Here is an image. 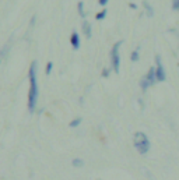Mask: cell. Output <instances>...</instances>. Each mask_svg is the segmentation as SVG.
I'll return each instance as SVG.
<instances>
[{
	"label": "cell",
	"instance_id": "obj_1",
	"mask_svg": "<svg viewBox=\"0 0 179 180\" xmlns=\"http://www.w3.org/2000/svg\"><path fill=\"white\" fill-rule=\"evenodd\" d=\"M38 99V84H37V62L31 63L29 67V94H28V109L29 112L35 110Z\"/></svg>",
	"mask_w": 179,
	"mask_h": 180
},
{
	"label": "cell",
	"instance_id": "obj_2",
	"mask_svg": "<svg viewBox=\"0 0 179 180\" xmlns=\"http://www.w3.org/2000/svg\"><path fill=\"white\" fill-rule=\"evenodd\" d=\"M134 148L138 151V154L146 155L148 149H150V141L147 138V136L141 131H137L134 134Z\"/></svg>",
	"mask_w": 179,
	"mask_h": 180
},
{
	"label": "cell",
	"instance_id": "obj_3",
	"mask_svg": "<svg viewBox=\"0 0 179 180\" xmlns=\"http://www.w3.org/2000/svg\"><path fill=\"white\" fill-rule=\"evenodd\" d=\"M122 45V40H118L116 44L112 46L111 50V66L115 73H119V66H120V59H119V48Z\"/></svg>",
	"mask_w": 179,
	"mask_h": 180
},
{
	"label": "cell",
	"instance_id": "obj_4",
	"mask_svg": "<svg viewBox=\"0 0 179 180\" xmlns=\"http://www.w3.org/2000/svg\"><path fill=\"white\" fill-rule=\"evenodd\" d=\"M155 64H157V67H155L157 81H158V82H162V81L167 80V73L164 70V66H162V63H161V57L159 56H155Z\"/></svg>",
	"mask_w": 179,
	"mask_h": 180
},
{
	"label": "cell",
	"instance_id": "obj_5",
	"mask_svg": "<svg viewBox=\"0 0 179 180\" xmlns=\"http://www.w3.org/2000/svg\"><path fill=\"white\" fill-rule=\"evenodd\" d=\"M70 42H71V46H73V49H76V50H77V49L80 48V36H78V34L76 31L71 34Z\"/></svg>",
	"mask_w": 179,
	"mask_h": 180
},
{
	"label": "cell",
	"instance_id": "obj_6",
	"mask_svg": "<svg viewBox=\"0 0 179 180\" xmlns=\"http://www.w3.org/2000/svg\"><path fill=\"white\" fill-rule=\"evenodd\" d=\"M146 78L148 80V82H150L151 85L157 82V77H155V68H154V67H151V68H150V71L147 73Z\"/></svg>",
	"mask_w": 179,
	"mask_h": 180
},
{
	"label": "cell",
	"instance_id": "obj_7",
	"mask_svg": "<svg viewBox=\"0 0 179 180\" xmlns=\"http://www.w3.org/2000/svg\"><path fill=\"white\" fill-rule=\"evenodd\" d=\"M83 32H84V35L87 38H91V25H90L88 21H83Z\"/></svg>",
	"mask_w": 179,
	"mask_h": 180
},
{
	"label": "cell",
	"instance_id": "obj_8",
	"mask_svg": "<svg viewBox=\"0 0 179 180\" xmlns=\"http://www.w3.org/2000/svg\"><path fill=\"white\" fill-rule=\"evenodd\" d=\"M143 7L147 10V14H148V17L154 16V10H153V7H151V4L148 3V2H146V0H144V2H143Z\"/></svg>",
	"mask_w": 179,
	"mask_h": 180
},
{
	"label": "cell",
	"instance_id": "obj_9",
	"mask_svg": "<svg viewBox=\"0 0 179 180\" xmlns=\"http://www.w3.org/2000/svg\"><path fill=\"white\" fill-rule=\"evenodd\" d=\"M150 85H151V84L148 82V80L146 78V76H144V77L141 78V81H140V87H141V89H143V91H146V89L148 88Z\"/></svg>",
	"mask_w": 179,
	"mask_h": 180
},
{
	"label": "cell",
	"instance_id": "obj_10",
	"mask_svg": "<svg viewBox=\"0 0 179 180\" xmlns=\"http://www.w3.org/2000/svg\"><path fill=\"white\" fill-rule=\"evenodd\" d=\"M77 10H78V14H80V16H81V17H86V13H84V3H83V2H78Z\"/></svg>",
	"mask_w": 179,
	"mask_h": 180
},
{
	"label": "cell",
	"instance_id": "obj_11",
	"mask_svg": "<svg viewBox=\"0 0 179 180\" xmlns=\"http://www.w3.org/2000/svg\"><path fill=\"white\" fill-rule=\"evenodd\" d=\"M138 50H140V49H136V50H133V52H132V55H130V59H132V62H137L138 60Z\"/></svg>",
	"mask_w": 179,
	"mask_h": 180
},
{
	"label": "cell",
	"instance_id": "obj_12",
	"mask_svg": "<svg viewBox=\"0 0 179 180\" xmlns=\"http://www.w3.org/2000/svg\"><path fill=\"white\" fill-rule=\"evenodd\" d=\"M71 164H73L74 168H81V166H83V160L76 158V159H73V162H71Z\"/></svg>",
	"mask_w": 179,
	"mask_h": 180
},
{
	"label": "cell",
	"instance_id": "obj_13",
	"mask_svg": "<svg viewBox=\"0 0 179 180\" xmlns=\"http://www.w3.org/2000/svg\"><path fill=\"white\" fill-rule=\"evenodd\" d=\"M80 123H81V119H80V117H78V119H74L70 122V127H77Z\"/></svg>",
	"mask_w": 179,
	"mask_h": 180
},
{
	"label": "cell",
	"instance_id": "obj_14",
	"mask_svg": "<svg viewBox=\"0 0 179 180\" xmlns=\"http://www.w3.org/2000/svg\"><path fill=\"white\" fill-rule=\"evenodd\" d=\"M105 16H106V10H102L101 13H98L97 16H95V18H97V20H104Z\"/></svg>",
	"mask_w": 179,
	"mask_h": 180
},
{
	"label": "cell",
	"instance_id": "obj_15",
	"mask_svg": "<svg viewBox=\"0 0 179 180\" xmlns=\"http://www.w3.org/2000/svg\"><path fill=\"white\" fill-rule=\"evenodd\" d=\"M52 68H53V63H52V62H49V63L46 64V74H50Z\"/></svg>",
	"mask_w": 179,
	"mask_h": 180
},
{
	"label": "cell",
	"instance_id": "obj_16",
	"mask_svg": "<svg viewBox=\"0 0 179 180\" xmlns=\"http://www.w3.org/2000/svg\"><path fill=\"white\" fill-rule=\"evenodd\" d=\"M172 8L174 10H179V0H172Z\"/></svg>",
	"mask_w": 179,
	"mask_h": 180
},
{
	"label": "cell",
	"instance_id": "obj_17",
	"mask_svg": "<svg viewBox=\"0 0 179 180\" xmlns=\"http://www.w3.org/2000/svg\"><path fill=\"white\" fill-rule=\"evenodd\" d=\"M98 3L101 4V6H106V4H108V0H98Z\"/></svg>",
	"mask_w": 179,
	"mask_h": 180
},
{
	"label": "cell",
	"instance_id": "obj_18",
	"mask_svg": "<svg viewBox=\"0 0 179 180\" xmlns=\"http://www.w3.org/2000/svg\"><path fill=\"white\" fill-rule=\"evenodd\" d=\"M108 74H109V70H108V68H105V70H104V73H102V76H104V77H106V76H108Z\"/></svg>",
	"mask_w": 179,
	"mask_h": 180
},
{
	"label": "cell",
	"instance_id": "obj_19",
	"mask_svg": "<svg viewBox=\"0 0 179 180\" xmlns=\"http://www.w3.org/2000/svg\"><path fill=\"white\" fill-rule=\"evenodd\" d=\"M129 6H130L132 8H136V7H137V6H136V4H133V3H130V4H129Z\"/></svg>",
	"mask_w": 179,
	"mask_h": 180
}]
</instances>
